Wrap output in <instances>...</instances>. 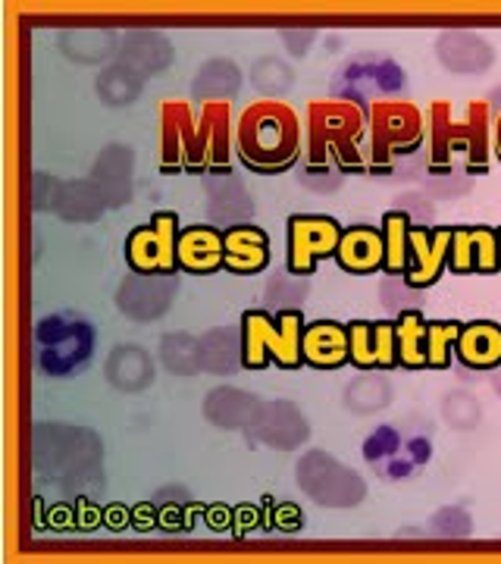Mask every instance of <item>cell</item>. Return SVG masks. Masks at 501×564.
<instances>
[{
	"label": "cell",
	"mask_w": 501,
	"mask_h": 564,
	"mask_svg": "<svg viewBox=\"0 0 501 564\" xmlns=\"http://www.w3.org/2000/svg\"><path fill=\"white\" fill-rule=\"evenodd\" d=\"M367 113L348 101H311L304 120V166L301 185L317 195L339 192L348 176L367 170L363 161Z\"/></svg>",
	"instance_id": "obj_1"
},
{
	"label": "cell",
	"mask_w": 501,
	"mask_h": 564,
	"mask_svg": "<svg viewBox=\"0 0 501 564\" xmlns=\"http://www.w3.org/2000/svg\"><path fill=\"white\" fill-rule=\"evenodd\" d=\"M492 154V110L486 101H470L464 117L451 113V104L429 107V173L477 176L489 170Z\"/></svg>",
	"instance_id": "obj_2"
},
{
	"label": "cell",
	"mask_w": 501,
	"mask_h": 564,
	"mask_svg": "<svg viewBox=\"0 0 501 564\" xmlns=\"http://www.w3.org/2000/svg\"><path fill=\"white\" fill-rule=\"evenodd\" d=\"M236 151L251 173H285L301 154V120L282 101H254L236 126Z\"/></svg>",
	"instance_id": "obj_3"
},
{
	"label": "cell",
	"mask_w": 501,
	"mask_h": 564,
	"mask_svg": "<svg viewBox=\"0 0 501 564\" xmlns=\"http://www.w3.org/2000/svg\"><path fill=\"white\" fill-rule=\"evenodd\" d=\"M304 311H270L251 307L241 314V367L263 370L276 364L282 370H298L304 364L301 339H304Z\"/></svg>",
	"instance_id": "obj_4"
},
{
	"label": "cell",
	"mask_w": 501,
	"mask_h": 564,
	"mask_svg": "<svg viewBox=\"0 0 501 564\" xmlns=\"http://www.w3.org/2000/svg\"><path fill=\"white\" fill-rule=\"evenodd\" d=\"M370 135V163L367 170L373 176H392L399 161L417 154L426 139V126L417 104L411 101H382L370 107L367 120Z\"/></svg>",
	"instance_id": "obj_5"
},
{
	"label": "cell",
	"mask_w": 501,
	"mask_h": 564,
	"mask_svg": "<svg viewBox=\"0 0 501 564\" xmlns=\"http://www.w3.org/2000/svg\"><path fill=\"white\" fill-rule=\"evenodd\" d=\"M407 91V73L389 54L363 51L341 63L329 82L333 101L358 104L361 110H370L373 104L399 101Z\"/></svg>",
	"instance_id": "obj_6"
},
{
	"label": "cell",
	"mask_w": 501,
	"mask_h": 564,
	"mask_svg": "<svg viewBox=\"0 0 501 564\" xmlns=\"http://www.w3.org/2000/svg\"><path fill=\"white\" fill-rule=\"evenodd\" d=\"M95 355V326L76 311L51 314L35 326V364L47 377H76Z\"/></svg>",
	"instance_id": "obj_7"
},
{
	"label": "cell",
	"mask_w": 501,
	"mask_h": 564,
	"mask_svg": "<svg viewBox=\"0 0 501 564\" xmlns=\"http://www.w3.org/2000/svg\"><path fill=\"white\" fill-rule=\"evenodd\" d=\"M433 458L429 426L407 430V423H382L363 440V462L385 484H404Z\"/></svg>",
	"instance_id": "obj_8"
},
{
	"label": "cell",
	"mask_w": 501,
	"mask_h": 564,
	"mask_svg": "<svg viewBox=\"0 0 501 564\" xmlns=\"http://www.w3.org/2000/svg\"><path fill=\"white\" fill-rule=\"evenodd\" d=\"M295 480L311 502L320 508H333V511L358 508L367 499V484L361 474L351 470L348 464H341L326 448H311L301 455L295 464Z\"/></svg>",
	"instance_id": "obj_9"
},
{
	"label": "cell",
	"mask_w": 501,
	"mask_h": 564,
	"mask_svg": "<svg viewBox=\"0 0 501 564\" xmlns=\"http://www.w3.org/2000/svg\"><path fill=\"white\" fill-rule=\"evenodd\" d=\"M179 214L176 210H157L151 223L135 226L126 236V263L132 273L141 276H176L179 270Z\"/></svg>",
	"instance_id": "obj_10"
},
{
	"label": "cell",
	"mask_w": 501,
	"mask_h": 564,
	"mask_svg": "<svg viewBox=\"0 0 501 564\" xmlns=\"http://www.w3.org/2000/svg\"><path fill=\"white\" fill-rule=\"evenodd\" d=\"M339 220L323 214H295L288 220V251H285V270L295 276H314L326 258H336L341 242Z\"/></svg>",
	"instance_id": "obj_11"
},
{
	"label": "cell",
	"mask_w": 501,
	"mask_h": 564,
	"mask_svg": "<svg viewBox=\"0 0 501 564\" xmlns=\"http://www.w3.org/2000/svg\"><path fill=\"white\" fill-rule=\"evenodd\" d=\"M232 144H236L232 107L229 104H204L188 173H229Z\"/></svg>",
	"instance_id": "obj_12"
},
{
	"label": "cell",
	"mask_w": 501,
	"mask_h": 564,
	"mask_svg": "<svg viewBox=\"0 0 501 564\" xmlns=\"http://www.w3.org/2000/svg\"><path fill=\"white\" fill-rule=\"evenodd\" d=\"M244 433L261 445H270V448L295 452L311 440V423L295 402L273 399V402H261L258 414L244 426Z\"/></svg>",
	"instance_id": "obj_13"
},
{
	"label": "cell",
	"mask_w": 501,
	"mask_h": 564,
	"mask_svg": "<svg viewBox=\"0 0 501 564\" xmlns=\"http://www.w3.org/2000/svg\"><path fill=\"white\" fill-rule=\"evenodd\" d=\"M451 226H411V261L404 270V280L414 289H433L442 280L448 254H451Z\"/></svg>",
	"instance_id": "obj_14"
},
{
	"label": "cell",
	"mask_w": 501,
	"mask_h": 564,
	"mask_svg": "<svg viewBox=\"0 0 501 564\" xmlns=\"http://www.w3.org/2000/svg\"><path fill=\"white\" fill-rule=\"evenodd\" d=\"M176 295H179V282L173 280V276H141V273H132L117 289V307H120L122 317L148 323L163 317Z\"/></svg>",
	"instance_id": "obj_15"
},
{
	"label": "cell",
	"mask_w": 501,
	"mask_h": 564,
	"mask_svg": "<svg viewBox=\"0 0 501 564\" xmlns=\"http://www.w3.org/2000/svg\"><path fill=\"white\" fill-rule=\"evenodd\" d=\"M198 120L185 101H166L161 107V170L166 176L188 173L195 154Z\"/></svg>",
	"instance_id": "obj_16"
},
{
	"label": "cell",
	"mask_w": 501,
	"mask_h": 564,
	"mask_svg": "<svg viewBox=\"0 0 501 564\" xmlns=\"http://www.w3.org/2000/svg\"><path fill=\"white\" fill-rule=\"evenodd\" d=\"M433 51H436L442 69L458 73V76H482L495 63V47L489 44V39H482L480 32H470V29L442 32Z\"/></svg>",
	"instance_id": "obj_17"
},
{
	"label": "cell",
	"mask_w": 501,
	"mask_h": 564,
	"mask_svg": "<svg viewBox=\"0 0 501 564\" xmlns=\"http://www.w3.org/2000/svg\"><path fill=\"white\" fill-rule=\"evenodd\" d=\"M448 270L467 273H499V232L489 226H458L451 236Z\"/></svg>",
	"instance_id": "obj_18"
},
{
	"label": "cell",
	"mask_w": 501,
	"mask_h": 564,
	"mask_svg": "<svg viewBox=\"0 0 501 564\" xmlns=\"http://www.w3.org/2000/svg\"><path fill=\"white\" fill-rule=\"evenodd\" d=\"M179 270L192 276H214L226 267V236L210 223H195L179 232Z\"/></svg>",
	"instance_id": "obj_19"
},
{
	"label": "cell",
	"mask_w": 501,
	"mask_h": 564,
	"mask_svg": "<svg viewBox=\"0 0 501 564\" xmlns=\"http://www.w3.org/2000/svg\"><path fill=\"white\" fill-rule=\"evenodd\" d=\"M351 364L361 370H392L395 355V321H351L348 323Z\"/></svg>",
	"instance_id": "obj_20"
},
{
	"label": "cell",
	"mask_w": 501,
	"mask_h": 564,
	"mask_svg": "<svg viewBox=\"0 0 501 564\" xmlns=\"http://www.w3.org/2000/svg\"><path fill=\"white\" fill-rule=\"evenodd\" d=\"M304 364L314 370H339L351 364V343H348V323L314 321L304 326L301 339Z\"/></svg>",
	"instance_id": "obj_21"
},
{
	"label": "cell",
	"mask_w": 501,
	"mask_h": 564,
	"mask_svg": "<svg viewBox=\"0 0 501 564\" xmlns=\"http://www.w3.org/2000/svg\"><path fill=\"white\" fill-rule=\"evenodd\" d=\"M132 173H135V154L126 144H107L91 166V182L100 192L107 207H122L132 198Z\"/></svg>",
	"instance_id": "obj_22"
},
{
	"label": "cell",
	"mask_w": 501,
	"mask_h": 564,
	"mask_svg": "<svg viewBox=\"0 0 501 564\" xmlns=\"http://www.w3.org/2000/svg\"><path fill=\"white\" fill-rule=\"evenodd\" d=\"M336 263H339L345 273L351 276H370L385 267V239H382V229L377 226H348L341 232L339 251H336Z\"/></svg>",
	"instance_id": "obj_23"
},
{
	"label": "cell",
	"mask_w": 501,
	"mask_h": 564,
	"mask_svg": "<svg viewBox=\"0 0 501 564\" xmlns=\"http://www.w3.org/2000/svg\"><path fill=\"white\" fill-rule=\"evenodd\" d=\"M226 270L236 276H258L270 267V236L254 223L229 226L226 232Z\"/></svg>",
	"instance_id": "obj_24"
},
{
	"label": "cell",
	"mask_w": 501,
	"mask_h": 564,
	"mask_svg": "<svg viewBox=\"0 0 501 564\" xmlns=\"http://www.w3.org/2000/svg\"><path fill=\"white\" fill-rule=\"evenodd\" d=\"M455 361L467 370H492L501 367V326L492 321H470L461 326L455 345Z\"/></svg>",
	"instance_id": "obj_25"
},
{
	"label": "cell",
	"mask_w": 501,
	"mask_h": 564,
	"mask_svg": "<svg viewBox=\"0 0 501 564\" xmlns=\"http://www.w3.org/2000/svg\"><path fill=\"white\" fill-rule=\"evenodd\" d=\"M104 373L117 392H141L154 383V358L141 345H117L107 355Z\"/></svg>",
	"instance_id": "obj_26"
},
{
	"label": "cell",
	"mask_w": 501,
	"mask_h": 564,
	"mask_svg": "<svg viewBox=\"0 0 501 564\" xmlns=\"http://www.w3.org/2000/svg\"><path fill=\"white\" fill-rule=\"evenodd\" d=\"M258 408H261L258 395L241 392L236 386H217L204 399V417L220 430H244L251 417L258 414Z\"/></svg>",
	"instance_id": "obj_27"
},
{
	"label": "cell",
	"mask_w": 501,
	"mask_h": 564,
	"mask_svg": "<svg viewBox=\"0 0 501 564\" xmlns=\"http://www.w3.org/2000/svg\"><path fill=\"white\" fill-rule=\"evenodd\" d=\"M122 39L107 29H69L61 35V51L66 61L81 63V66H100L110 63L120 54Z\"/></svg>",
	"instance_id": "obj_28"
},
{
	"label": "cell",
	"mask_w": 501,
	"mask_h": 564,
	"mask_svg": "<svg viewBox=\"0 0 501 564\" xmlns=\"http://www.w3.org/2000/svg\"><path fill=\"white\" fill-rule=\"evenodd\" d=\"M241 69L232 61L226 57H217V61H207L195 73V82H192V98L204 104H232L236 95L241 91Z\"/></svg>",
	"instance_id": "obj_29"
},
{
	"label": "cell",
	"mask_w": 501,
	"mask_h": 564,
	"mask_svg": "<svg viewBox=\"0 0 501 564\" xmlns=\"http://www.w3.org/2000/svg\"><path fill=\"white\" fill-rule=\"evenodd\" d=\"M122 63L132 66L139 76H157L173 63V44L161 32H129L122 39Z\"/></svg>",
	"instance_id": "obj_30"
},
{
	"label": "cell",
	"mask_w": 501,
	"mask_h": 564,
	"mask_svg": "<svg viewBox=\"0 0 501 564\" xmlns=\"http://www.w3.org/2000/svg\"><path fill=\"white\" fill-rule=\"evenodd\" d=\"M200 370L214 377H232L241 367V329L217 326L198 339Z\"/></svg>",
	"instance_id": "obj_31"
},
{
	"label": "cell",
	"mask_w": 501,
	"mask_h": 564,
	"mask_svg": "<svg viewBox=\"0 0 501 564\" xmlns=\"http://www.w3.org/2000/svg\"><path fill=\"white\" fill-rule=\"evenodd\" d=\"M392 402H395V389L389 383V377H382L377 370H363L361 377L351 380V383L345 386V392H341L345 411L358 414V417L385 411Z\"/></svg>",
	"instance_id": "obj_32"
},
{
	"label": "cell",
	"mask_w": 501,
	"mask_h": 564,
	"mask_svg": "<svg viewBox=\"0 0 501 564\" xmlns=\"http://www.w3.org/2000/svg\"><path fill=\"white\" fill-rule=\"evenodd\" d=\"M426 323L421 311H401L395 317V355L407 370L426 367Z\"/></svg>",
	"instance_id": "obj_33"
},
{
	"label": "cell",
	"mask_w": 501,
	"mask_h": 564,
	"mask_svg": "<svg viewBox=\"0 0 501 564\" xmlns=\"http://www.w3.org/2000/svg\"><path fill=\"white\" fill-rule=\"evenodd\" d=\"M411 226L401 210L382 214V239H385V276H404L411 261Z\"/></svg>",
	"instance_id": "obj_34"
},
{
	"label": "cell",
	"mask_w": 501,
	"mask_h": 564,
	"mask_svg": "<svg viewBox=\"0 0 501 564\" xmlns=\"http://www.w3.org/2000/svg\"><path fill=\"white\" fill-rule=\"evenodd\" d=\"M104 207H107V204H104V198H100V192L95 188V182L91 180L63 182L61 202H57V210H54V214H61L63 220L69 223H91L104 214Z\"/></svg>",
	"instance_id": "obj_35"
},
{
	"label": "cell",
	"mask_w": 501,
	"mask_h": 564,
	"mask_svg": "<svg viewBox=\"0 0 501 564\" xmlns=\"http://www.w3.org/2000/svg\"><path fill=\"white\" fill-rule=\"evenodd\" d=\"M95 91H98V98L107 107L120 110V107H129V104L139 101L141 76L132 66H126V63H113V66H107L98 76Z\"/></svg>",
	"instance_id": "obj_36"
},
{
	"label": "cell",
	"mask_w": 501,
	"mask_h": 564,
	"mask_svg": "<svg viewBox=\"0 0 501 564\" xmlns=\"http://www.w3.org/2000/svg\"><path fill=\"white\" fill-rule=\"evenodd\" d=\"M157 358L170 373H179V377H192L200 370L198 358V339L188 336V333H170L163 336L161 348H157Z\"/></svg>",
	"instance_id": "obj_37"
},
{
	"label": "cell",
	"mask_w": 501,
	"mask_h": 564,
	"mask_svg": "<svg viewBox=\"0 0 501 564\" xmlns=\"http://www.w3.org/2000/svg\"><path fill=\"white\" fill-rule=\"evenodd\" d=\"M251 85L261 95H266V101H280V95H285L295 85V69H292V63H285L282 57L266 54L251 66Z\"/></svg>",
	"instance_id": "obj_38"
},
{
	"label": "cell",
	"mask_w": 501,
	"mask_h": 564,
	"mask_svg": "<svg viewBox=\"0 0 501 564\" xmlns=\"http://www.w3.org/2000/svg\"><path fill=\"white\" fill-rule=\"evenodd\" d=\"M254 210V202L251 195L241 188L239 182H220L214 192H210V214L220 223H229V226H239L251 217Z\"/></svg>",
	"instance_id": "obj_39"
},
{
	"label": "cell",
	"mask_w": 501,
	"mask_h": 564,
	"mask_svg": "<svg viewBox=\"0 0 501 564\" xmlns=\"http://www.w3.org/2000/svg\"><path fill=\"white\" fill-rule=\"evenodd\" d=\"M461 321H429L426 323V367L445 370L455 361V345L461 336Z\"/></svg>",
	"instance_id": "obj_40"
},
{
	"label": "cell",
	"mask_w": 501,
	"mask_h": 564,
	"mask_svg": "<svg viewBox=\"0 0 501 564\" xmlns=\"http://www.w3.org/2000/svg\"><path fill=\"white\" fill-rule=\"evenodd\" d=\"M442 421L448 423L451 430L458 433H470L477 423L482 421V404L473 392L467 389H455V392H445L442 395Z\"/></svg>",
	"instance_id": "obj_41"
},
{
	"label": "cell",
	"mask_w": 501,
	"mask_h": 564,
	"mask_svg": "<svg viewBox=\"0 0 501 564\" xmlns=\"http://www.w3.org/2000/svg\"><path fill=\"white\" fill-rule=\"evenodd\" d=\"M307 295H311V282H304V276L295 273H280L263 289V302L270 311H301Z\"/></svg>",
	"instance_id": "obj_42"
},
{
	"label": "cell",
	"mask_w": 501,
	"mask_h": 564,
	"mask_svg": "<svg viewBox=\"0 0 501 564\" xmlns=\"http://www.w3.org/2000/svg\"><path fill=\"white\" fill-rule=\"evenodd\" d=\"M380 302L382 307H389L395 314H401V311H421L423 302H426V292L414 289L404 276H385L380 282Z\"/></svg>",
	"instance_id": "obj_43"
},
{
	"label": "cell",
	"mask_w": 501,
	"mask_h": 564,
	"mask_svg": "<svg viewBox=\"0 0 501 564\" xmlns=\"http://www.w3.org/2000/svg\"><path fill=\"white\" fill-rule=\"evenodd\" d=\"M426 530L429 536H442V540H467L473 533V521L461 505H445L429 518Z\"/></svg>",
	"instance_id": "obj_44"
},
{
	"label": "cell",
	"mask_w": 501,
	"mask_h": 564,
	"mask_svg": "<svg viewBox=\"0 0 501 564\" xmlns=\"http://www.w3.org/2000/svg\"><path fill=\"white\" fill-rule=\"evenodd\" d=\"M392 210H401L414 226H433V223H436V214H439L436 202H433L423 188L421 192H404V195H399V198L392 202Z\"/></svg>",
	"instance_id": "obj_45"
},
{
	"label": "cell",
	"mask_w": 501,
	"mask_h": 564,
	"mask_svg": "<svg viewBox=\"0 0 501 564\" xmlns=\"http://www.w3.org/2000/svg\"><path fill=\"white\" fill-rule=\"evenodd\" d=\"M473 188V180L464 173H426L423 192L436 202V198H461Z\"/></svg>",
	"instance_id": "obj_46"
},
{
	"label": "cell",
	"mask_w": 501,
	"mask_h": 564,
	"mask_svg": "<svg viewBox=\"0 0 501 564\" xmlns=\"http://www.w3.org/2000/svg\"><path fill=\"white\" fill-rule=\"evenodd\" d=\"M61 188L63 182L54 180V176H44V173H35V188H32V202L39 210H57V202H61Z\"/></svg>",
	"instance_id": "obj_47"
},
{
	"label": "cell",
	"mask_w": 501,
	"mask_h": 564,
	"mask_svg": "<svg viewBox=\"0 0 501 564\" xmlns=\"http://www.w3.org/2000/svg\"><path fill=\"white\" fill-rule=\"evenodd\" d=\"M314 41H317V32L314 29H285L282 32V44H285V51L292 54V57H307V51L314 47Z\"/></svg>",
	"instance_id": "obj_48"
},
{
	"label": "cell",
	"mask_w": 501,
	"mask_h": 564,
	"mask_svg": "<svg viewBox=\"0 0 501 564\" xmlns=\"http://www.w3.org/2000/svg\"><path fill=\"white\" fill-rule=\"evenodd\" d=\"M486 104H489L492 117H499V113H501V85H495V88L489 91V98H486Z\"/></svg>",
	"instance_id": "obj_49"
},
{
	"label": "cell",
	"mask_w": 501,
	"mask_h": 564,
	"mask_svg": "<svg viewBox=\"0 0 501 564\" xmlns=\"http://www.w3.org/2000/svg\"><path fill=\"white\" fill-rule=\"evenodd\" d=\"M492 148H495V158L501 161V113L495 117V126H492Z\"/></svg>",
	"instance_id": "obj_50"
},
{
	"label": "cell",
	"mask_w": 501,
	"mask_h": 564,
	"mask_svg": "<svg viewBox=\"0 0 501 564\" xmlns=\"http://www.w3.org/2000/svg\"><path fill=\"white\" fill-rule=\"evenodd\" d=\"M499 232V270H501V229H495Z\"/></svg>",
	"instance_id": "obj_51"
},
{
	"label": "cell",
	"mask_w": 501,
	"mask_h": 564,
	"mask_svg": "<svg viewBox=\"0 0 501 564\" xmlns=\"http://www.w3.org/2000/svg\"><path fill=\"white\" fill-rule=\"evenodd\" d=\"M492 389H495V395H501V380L495 386H492Z\"/></svg>",
	"instance_id": "obj_52"
}]
</instances>
